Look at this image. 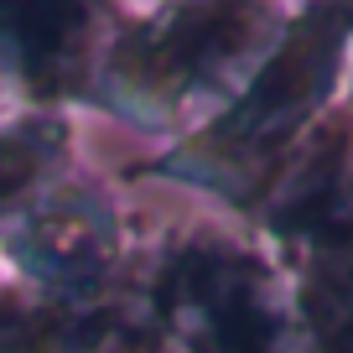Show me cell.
I'll use <instances>...</instances> for the list:
<instances>
[{
	"mask_svg": "<svg viewBox=\"0 0 353 353\" xmlns=\"http://www.w3.org/2000/svg\"><path fill=\"white\" fill-rule=\"evenodd\" d=\"M353 94V0H301L260 73L203 130L151 151L135 176L213 203V213L250 223L301 145Z\"/></svg>",
	"mask_w": 353,
	"mask_h": 353,
	"instance_id": "obj_1",
	"label": "cell"
},
{
	"mask_svg": "<svg viewBox=\"0 0 353 353\" xmlns=\"http://www.w3.org/2000/svg\"><path fill=\"white\" fill-rule=\"evenodd\" d=\"M301 0H156L135 6L83 114L156 141L203 130L276 52Z\"/></svg>",
	"mask_w": 353,
	"mask_h": 353,
	"instance_id": "obj_2",
	"label": "cell"
},
{
	"mask_svg": "<svg viewBox=\"0 0 353 353\" xmlns=\"http://www.w3.org/2000/svg\"><path fill=\"white\" fill-rule=\"evenodd\" d=\"M141 286L166 353H312L286 270L223 213L151 234Z\"/></svg>",
	"mask_w": 353,
	"mask_h": 353,
	"instance_id": "obj_3",
	"label": "cell"
},
{
	"mask_svg": "<svg viewBox=\"0 0 353 353\" xmlns=\"http://www.w3.org/2000/svg\"><path fill=\"white\" fill-rule=\"evenodd\" d=\"M244 229L276 254L312 353H353V94L301 145Z\"/></svg>",
	"mask_w": 353,
	"mask_h": 353,
	"instance_id": "obj_4",
	"label": "cell"
},
{
	"mask_svg": "<svg viewBox=\"0 0 353 353\" xmlns=\"http://www.w3.org/2000/svg\"><path fill=\"white\" fill-rule=\"evenodd\" d=\"M151 234L104 172L78 161L42 198L0 223V270L16 291L47 301L110 296L141 281Z\"/></svg>",
	"mask_w": 353,
	"mask_h": 353,
	"instance_id": "obj_5",
	"label": "cell"
},
{
	"mask_svg": "<svg viewBox=\"0 0 353 353\" xmlns=\"http://www.w3.org/2000/svg\"><path fill=\"white\" fill-rule=\"evenodd\" d=\"M125 16V0H0L6 99L16 110L83 114Z\"/></svg>",
	"mask_w": 353,
	"mask_h": 353,
	"instance_id": "obj_6",
	"label": "cell"
},
{
	"mask_svg": "<svg viewBox=\"0 0 353 353\" xmlns=\"http://www.w3.org/2000/svg\"><path fill=\"white\" fill-rule=\"evenodd\" d=\"M0 353H166V338L141 281L78 301H47L6 286Z\"/></svg>",
	"mask_w": 353,
	"mask_h": 353,
	"instance_id": "obj_7",
	"label": "cell"
},
{
	"mask_svg": "<svg viewBox=\"0 0 353 353\" xmlns=\"http://www.w3.org/2000/svg\"><path fill=\"white\" fill-rule=\"evenodd\" d=\"M78 114L11 110L0 125V223L78 166Z\"/></svg>",
	"mask_w": 353,
	"mask_h": 353,
	"instance_id": "obj_8",
	"label": "cell"
},
{
	"mask_svg": "<svg viewBox=\"0 0 353 353\" xmlns=\"http://www.w3.org/2000/svg\"><path fill=\"white\" fill-rule=\"evenodd\" d=\"M11 110H16V104L6 99V88H0V125H6V114H11Z\"/></svg>",
	"mask_w": 353,
	"mask_h": 353,
	"instance_id": "obj_9",
	"label": "cell"
},
{
	"mask_svg": "<svg viewBox=\"0 0 353 353\" xmlns=\"http://www.w3.org/2000/svg\"><path fill=\"white\" fill-rule=\"evenodd\" d=\"M125 6H130V11H135V6H156V0H125Z\"/></svg>",
	"mask_w": 353,
	"mask_h": 353,
	"instance_id": "obj_10",
	"label": "cell"
},
{
	"mask_svg": "<svg viewBox=\"0 0 353 353\" xmlns=\"http://www.w3.org/2000/svg\"><path fill=\"white\" fill-rule=\"evenodd\" d=\"M6 286H11V281H6V270H0V296H6Z\"/></svg>",
	"mask_w": 353,
	"mask_h": 353,
	"instance_id": "obj_11",
	"label": "cell"
}]
</instances>
